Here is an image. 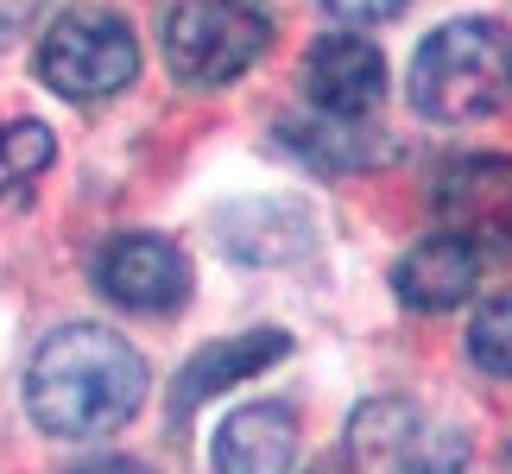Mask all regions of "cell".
<instances>
[{
	"label": "cell",
	"instance_id": "1",
	"mask_svg": "<svg viewBox=\"0 0 512 474\" xmlns=\"http://www.w3.org/2000/svg\"><path fill=\"white\" fill-rule=\"evenodd\" d=\"M146 399V361L102 323L57 329L26 367V405L51 437H108Z\"/></svg>",
	"mask_w": 512,
	"mask_h": 474
},
{
	"label": "cell",
	"instance_id": "2",
	"mask_svg": "<svg viewBox=\"0 0 512 474\" xmlns=\"http://www.w3.org/2000/svg\"><path fill=\"white\" fill-rule=\"evenodd\" d=\"M512 89V38L494 19H449L411 57V108L424 121H487Z\"/></svg>",
	"mask_w": 512,
	"mask_h": 474
},
{
	"label": "cell",
	"instance_id": "3",
	"mask_svg": "<svg viewBox=\"0 0 512 474\" xmlns=\"http://www.w3.org/2000/svg\"><path fill=\"white\" fill-rule=\"evenodd\" d=\"M272 19L260 0H171L165 13V64L190 89H222L260 64Z\"/></svg>",
	"mask_w": 512,
	"mask_h": 474
},
{
	"label": "cell",
	"instance_id": "4",
	"mask_svg": "<svg viewBox=\"0 0 512 474\" xmlns=\"http://www.w3.org/2000/svg\"><path fill=\"white\" fill-rule=\"evenodd\" d=\"M140 76L133 26L108 7H76L38 38V83L64 102H108Z\"/></svg>",
	"mask_w": 512,
	"mask_h": 474
},
{
	"label": "cell",
	"instance_id": "5",
	"mask_svg": "<svg viewBox=\"0 0 512 474\" xmlns=\"http://www.w3.org/2000/svg\"><path fill=\"white\" fill-rule=\"evenodd\" d=\"M437 215H443V234H456L481 260L512 253V158H494V152L456 158L437 177Z\"/></svg>",
	"mask_w": 512,
	"mask_h": 474
},
{
	"label": "cell",
	"instance_id": "6",
	"mask_svg": "<svg viewBox=\"0 0 512 474\" xmlns=\"http://www.w3.org/2000/svg\"><path fill=\"white\" fill-rule=\"evenodd\" d=\"M95 291L114 298L121 310L140 316H165L190 298V260L159 234H114L95 253Z\"/></svg>",
	"mask_w": 512,
	"mask_h": 474
},
{
	"label": "cell",
	"instance_id": "7",
	"mask_svg": "<svg viewBox=\"0 0 512 474\" xmlns=\"http://www.w3.org/2000/svg\"><path fill=\"white\" fill-rule=\"evenodd\" d=\"M304 89L329 121H361V114L380 108L386 95V57L367 45V38H317L304 57Z\"/></svg>",
	"mask_w": 512,
	"mask_h": 474
},
{
	"label": "cell",
	"instance_id": "8",
	"mask_svg": "<svg viewBox=\"0 0 512 474\" xmlns=\"http://www.w3.org/2000/svg\"><path fill=\"white\" fill-rule=\"evenodd\" d=\"M215 474H291L298 462V418L285 405H241L228 411L209 449Z\"/></svg>",
	"mask_w": 512,
	"mask_h": 474
},
{
	"label": "cell",
	"instance_id": "9",
	"mask_svg": "<svg viewBox=\"0 0 512 474\" xmlns=\"http://www.w3.org/2000/svg\"><path fill=\"white\" fill-rule=\"evenodd\" d=\"M481 279V253L462 247L456 234H430V241H418L405 253L399 266H392V291H399L405 310H456L468 291H475Z\"/></svg>",
	"mask_w": 512,
	"mask_h": 474
},
{
	"label": "cell",
	"instance_id": "10",
	"mask_svg": "<svg viewBox=\"0 0 512 474\" xmlns=\"http://www.w3.org/2000/svg\"><path fill=\"white\" fill-rule=\"evenodd\" d=\"M285 354H291V335H279V329H253V335H234L222 348H203L184 367V380H177V411H196L209 392H228L234 380H253L260 367L285 361Z\"/></svg>",
	"mask_w": 512,
	"mask_h": 474
},
{
	"label": "cell",
	"instance_id": "11",
	"mask_svg": "<svg viewBox=\"0 0 512 474\" xmlns=\"http://www.w3.org/2000/svg\"><path fill=\"white\" fill-rule=\"evenodd\" d=\"M418 437H424V411L405 405V399H373L348 424V449L367 474H405Z\"/></svg>",
	"mask_w": 512,
	"mask_h": 474
},
{
	"label": "cell",
	"instance_id": "12",
	"mask_svg": "<svg viewBox=\"0 0 512 474\" xmlns=\"http://www.w3.org/2000/svg\"><path fill=\"white\" fill-rule=\"evenodd\" d=\"M285 146L317 171H354L373 158V146L354 133V121H329V114L323 121H285Z\"/></svg>",
	"mask_w": 512,
	"mask_h": 474
},
{
	"label": "cell",
	"instance_id": "13",
	"mask_svg": "<svg viewBox=\"0 0 512 474\" xmlns=\"http://www.w3.org/2000/svg\"><path fill=\"white\" fill-rule=\"evenodd\" d=\"M468 361L494 380H512V291H494L468 323Z\"/></svg>",
	"mask_w": 512,
	"mask_h": 474
},
{
	"label": "cell",
	"instance_id": "14",
	"mask_svg": "<svg viewBox=\"0 0 512 474\" xmlns=\"http://www.w3.org/2000/svg\"><path fill=\"white\" fill-rule=\"evenodd\" d=\"M51 165V127L45 121H7L0 127V196L32 184Z\"/></svg>",
	"mask_w": 512,
	"mask_h": 474
},
{
	"label": "cell",
	"instance_id": "15",
	"mask_svg": "<svg viewBox=\"0 0 512 474\" xmlns=\"http://www.w3.org/2000/svg\"><path fill=\"white\" fill-rule=\"evenodd\" d=\"M462 462H468V437H462V430L424 424V437H418V449H411L405 474H462Z\"/></svg>",
	"mask_w": 512,
	"mask_h": 474
},
{
	"label": "cell",
	"instance_id": "16",
	"mask_svg": "<svg viewBox=\"0 0 512 474\" xmlns=\"http://www.w3.org/2000/svg\"><path fill=\"white\" fill-rule=\"evenodd\" d=\"M336 19H348V26H380V19H392V13H405L411 0H323Z\"/></svg>",
	"mask_w": 512,
	"mask_h": 474
},
{
	"label": "cell",
	"instance_id": "17",
	"mask_svg": "<svg viewBox=\"0 0 512 474\" xmlns=\"http://www.w3.org/2000/svg\"><path fill=\"white\" fill-rule=\"evenodd\" d=\"M19 13H26V0H0V45H7V38H13Z\"/></svg>",
	"mask_w": 512,
	"mask_h": 474
},
{
	"label": "cell",
	"instance_id": "18",
	"mask_svg": "<svg viewBox=\"0 0 512 474\" xmlns=\"http://www.w3.org/2000/svg\"><path fill=\"white\" fill-rule=\"evenodd\" d=\"M76 474H152L140 462H89V468H76Z\"/></svg>",
	"mask_w": 512,
	"mask_h": 474
}]
</instances>
